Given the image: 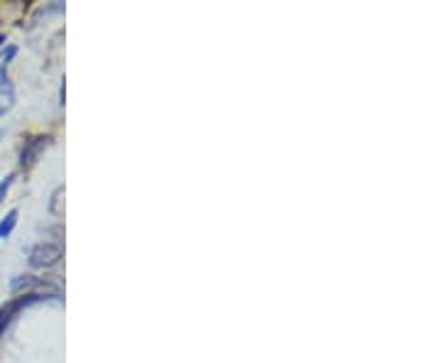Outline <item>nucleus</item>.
Masks as SVG:
<instances>
[{
  "label": "nucleus",
  "mask_w": 441,
  "mask_h": 363,
  "mask_svg": "<svg viewBox=\"0 0 441 363\" xmlns=\"http://www.w3.org/2000/svg\"><path fill=\"white\" fill-rule=\"evenodd\" d=\"M10 290H13L15 295H54L59 297V288L52 283V280H44V278H37V275H20V278H15L13 283H10Z\"/></svg>",
  "instance_id": "obj_1"
},
{
  "label": "nucleus",
  "mask_w": 441,
  "mask_h": 363,
  "mask_svg": "<svg viewBox=\"0 0 441 363\" xmlns=\"http://www.w3.org/2000/svg\"><path fill=\"white\" fill-rule=\"evenodd\" d=\"M62 256H64L62 246L52 243V241H42V243L32 246L30 253H27V261H30L32 268H40V270H44V268L57 265V263L62 261Z\"/></svg>",
  "instance_id": "obj_2"
},
{
  "label": "nucleus",
  "mask_w": 441,
  "mask_h": 363,
  "mask_svg": "<svg viewBox=\"0 0 441 363\" xmlns=\"http://www.w3.org/2000/svg\"><path fill=\"white\" fill-rule=\"evenodd\" d=\"M44 300H47V297H42V295H20V297H15V300H10L8 305L0 307V337H3L5 329L10 327V322H13L22 310H27L30 305H37V302H44Z\"/></svg>",
  "instance_id": "obj_3"
},
{
  "label": "nucleus",
  "mask_w": 441,
  "mask_h": 363,
  "mask_svg": "<svg viewBox=\"0 0 441 363\" xmlns=\"http://www.w3.org/2000/svg\"><path fill=\"white\" fill-rule=\"evenodd\" d=\"M49 140H52L49 135H37V137H30V140H25V147H22V155H20L22 167H30V164H35V159L40 157V152L49 145Z\"/></svg>",
  "instance_id": "obj_4"
},
{
  "label": "nucleus",
  "mask_w": 441,
  "mask_h": 363,
  "mask_svg": "<svg viewBox=\"0 0 441 363\" xmlns=\"http://www.w3.org/2000/svg\"><path fill=\"white\" fill-rule=\"evenodd\" d=\"M15 106V86L8 76V69L0 67V115H5Z\"/></svg>",
  "instance_id": "obj_5"
},
{
  "label": "nucleus",
  "mask_w": 441,
  "mask_h": 363,
  "mask_svg": "<svg viewBox=\"0 0 441 363\" xmlns=\"http://www.w3.org/2000/svg\"><path fill=\"white\" fill-rule=\"evenodd\" d=\"M15 223H18V209H10V211L5 214L3 221H0V241L8 238V236L13 233Z\"/></svg>",
  "instance_id": "obj_6"
},
{
  "label": "nucleus",
  "mask_w": 441,
  "mask_h": 363,
  "mask_svg": "<svg viewBox=\"0 0 441 363\" xmlns=\"http://www.w3.org/2000/svg\"><path fill=\"white\" fill-rule=\"evenodd\" d=\"M13 182H15V174H8L5 179H0V204H3V199L8 196L10 186H13Z\"/></svg>",
  "instance_id": "obj_7"
},
{
  "label": "nucleus",
  "mask_w": 441,
  "mask_h": 363,
  "mask_svg": "<svg viewBox=\"0 0 441 363\" xmlns=\"http://www.w3.org/2000/svg\"><path fill=\"white\" fill-rule=\"evenodd\" d=\"M15 54H18V47H13V45H10L8 49H5V54H3V67H5V69H8V64L13 62V57H15Z\"/></svg>",
  "instance_id": "obj_8"
},
{
  "label": "nucleus",
  "mask_w": 441,
  "mask_h": 363,
  "mask_svg": "<svg viewBox=\"0 0 441 363\" xmlns=\"http://www.w3.org/2000/svg\"><path fill=\"white\" fill-rule=\"evenodd\" d=\"M3 42H5V35H0V45H3Z\"/></svg>",
  "instance_id": "obj_9"
}]
</instances>
